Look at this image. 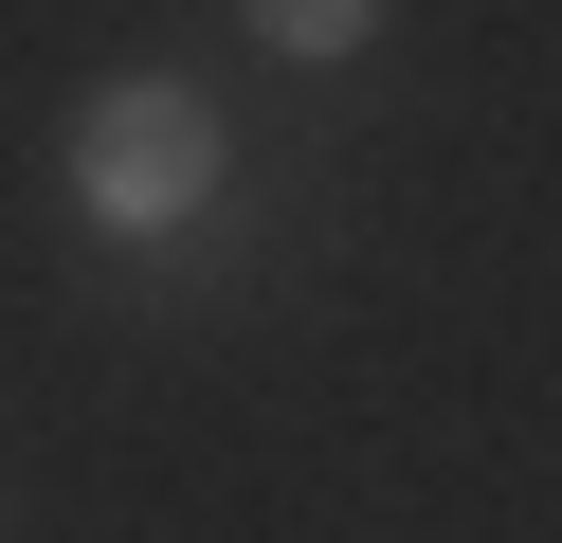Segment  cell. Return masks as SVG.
<instances>
[{
  "mask_svg": "<svg viewBox=\"0 0 562 543\" xmlns=\"http://www.w3.org/2000/svg\"><path fill=\"white\" fill-rule=\"evenodd\" d=\"M74 181H91V217H110V236H164V217L218 200V109L146 72V91H110V109L74 127Z\"/></svg>",
  "mask_w": 562,
  "mask_h": 543,
  "instance_id": "obj_1",
  "label": "cell"
},
{
  "mask_svg": "<svg viewBox=\"0 0 562 543\" xmlns=\"http://www.w3.org/2000/svg\"><path fill=\"white\" fill-rule=\"evenodd\" d=\"M255 36H272V55H363L381 0H255Z\"/></svg>",
  "mask_w": 562,
  "mask_h": 543,
  "instance_id": "obj_2",
  "label": "cell"
}]
</instances>
